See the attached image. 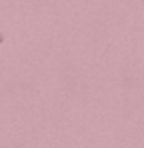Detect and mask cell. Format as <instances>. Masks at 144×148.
Segmentation results:
<instances>
[{"label":"cell","mask_w":144,"mask_h":148,"mask_svg":"<svg viewBox=\"0 0 144 148\" xmlns=\"http://www.w3.org/2000/svg\"><path fill=\"white\" fill-rule=\"evenodd\" d=\"M3 40H5V35H3V34H0V45L3 43Z\"/></svg>","instance_id":"1"}]
</instances>
